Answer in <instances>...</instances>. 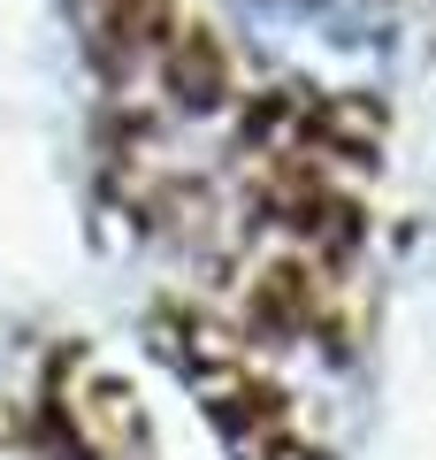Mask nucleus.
Masks as SVG:
<instances>
[]
</instances>
